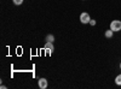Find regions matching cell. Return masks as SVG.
Here are the masks:
<instances>
[{
	"label": "cell",
	"mask_w": 121,
	"mask_h": 89,
	"mask_svg": "<svg viewBox=\"0 0 121 89\" xmlns=\"http://www.w3.org/2000/svg\"><path fill=\"white\" fill-rule=\"evenodd\" d=\"M45 51L51 54L53 51H55V46H53V42H45Z\"/></svg>",
	"instance_id": "4"
},
{
	"label": "cell",
	"mask_w": 121,
	"mask_h": 89,
	"mask_svg": "<svg viewBox=\"0 0 121 89\" xmlns=\"http://www.w3.org/2000/svg\"><path fill=\"white\" fill-rule=\"evenodd\" d=\"M91 21V17H90V13L88 12H82L80 15V23L82 24H88Z\"/></svg>",
	"instance_id": "2"
},
{
	"label": "cell",
	"mask_w": 121,
	"mask_h": 89,
	"mask_svg": "<svg viewBox=\"0 0 121 89\" xmlns=\"http://www.w3.org/2000/svg\"><path fill=\"white\" fill-rule=\"evenodd\" d=\"M120 70H121V63H120Z\"/></svg>",
	"instance_id": "10"
},
{
	"label": "cell",
	"mask_w": 121,
	"mask_h": 89,
	"mask_svg": "<svg viewBox=\"0 0 121 89\" xmlns=\"http://www.w3.org/2000/svg\"><path fill=\"white\" fill-rule=\"evenodd\" d=\"M115 84H116V85H121V74H119V75L115 77Z\"/></svg>",
	"instance_id": "7"
},
{
	"label": "cell",
	"mask_w": 121,
	"mask_h": 89,
	"mask_svg": "<svg viewBox=\"0 0 121 89\" xmlns=\"http://www.w3.org/2000/svg\"><path fill=\"white\" fill-rule=\"evenodd\" d=\"M104 36H105L107 39H112V37L114 36V31L109 28L108 30H105V31H104Z\"/></svg>",
	"instance_id": "5"
},
{
	"label": "cell",
	"mask_w": 121,
	"mask_h": 89,
	"mask_svg": "<svg viewBox=\"0 0 121 89\" xmlns=\"http://www.w3.org/2000/svg\"><path fill=\"white\" fill-rule=\"evenodd\" d=\"M38 85L40 89H46L47 85H48V82L46 78H39V81H38Z\"/></svg>",
	"instance_id": "3"
},
{
	"label": "cell",
	"mask_w": 121,
	"mask_h": 89,
	"mask_svg": "<svg viewBox=\"0 0 121 89\" xmlns=\"http://www.w3.org/2000/svg\"><path fill=\"white\" fill-rule=\"evenodd\" d=\"M114 33H117L121 30V21H119V19H114V21L110 22V27H109Z\"/></svg>",
	"instance_id": "1"
},
{
	"label": "cell",
	"mask_w": 121,
	"mask_h": 89,
	"mask_svg": "<svg viewBox=\"0 0 121 89\" xmlns=\"http://www.w3.org/2000/svg\"><path fill=\"white\" fill-rule=\"evenodd\" d=\"M45 41L46 42H55V36L52 34H48L46 37H45Z\"/></svg>",
	"instance_id": "6"
},
{
	"label": "cell",
	"mask_w": 121,
	"mask_h": 89,
	"mask_svg": "<svg viewBox=\"0 0 121 89\" xmlns=\"http://www.w3.org/2000/svg\"><path fill=\"white\" fill-rule=\"evenodd\" d=\"M88 24H90V25H92V27H93V25H96V24H97V22H96V19H91V21H90V23H88Z\"/></svg>",
	"instance_id": "9"
},
{
	"label": "cell",
	"mask_w": 121,
	"mask_h": 89,
	"mask_svg": "<svg viewBox=\"0 0 121 89\" xmlns=\"http://www.w3.org/2000/svg\"><path fill=\"white\" fill-rule=\"evenodd\" d=\"M12 3H13L16 6H19V5L23 4V0H12Z\"/></svg>",
	"instance_id": "8"
}]
</instances>
